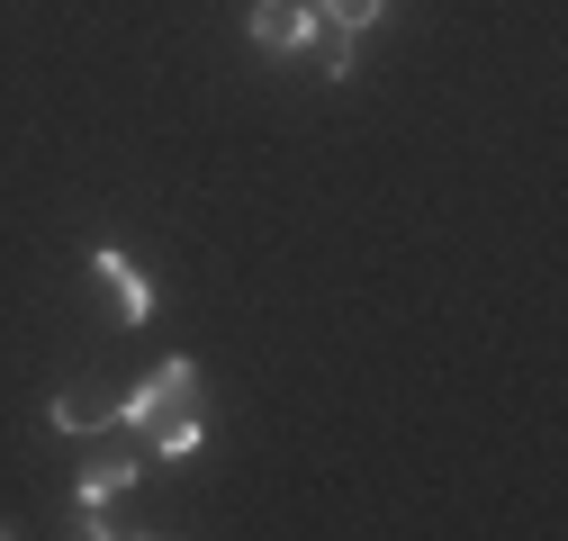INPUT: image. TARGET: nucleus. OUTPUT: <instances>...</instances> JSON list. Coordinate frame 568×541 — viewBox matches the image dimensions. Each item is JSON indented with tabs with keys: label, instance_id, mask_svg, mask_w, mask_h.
<instances>
[{
	"label": "nucleus",
	"instance_id": "1",
	"mask_svg": "<svg viewBox=\"0 0 568 541\" xmlns=\"http://www.w3.org/2000/svg\"><path fill=\"white\" fill-rule=\"evenodd\" d=\"M181 416H199V361H190V353H172L163 370H145V379L118 397V425L145 433V442H154L163 425H181Z\"/></svg>",
	"mask_w": 568,
	"mask_h": 541
},
{
	"label": "nucleus",
	"instance_id": "2",
	"mask_svg": "<svg viewBox=\"0 0 568 541\" xmlns=\"http://www.w3.org/2000/svg\"><path fill=\"white\" fill-rule=\"evenodd\" d=\"M91 280L118 298V316H126V325H145V316H154V280H145V270H135L118 244H100V253H91Z\"/></svg>",
	"mask_w": 568,
	"mask_h": 541
},
{
	"label": "nucleus",
	"instance_id": "3",
	"mask_svg": "<svg viewBox=\"0 0 568 541\" xmlns=\"http://www.w3.org/2000/svg\"><path fill=\"white\" fill-rule=\"evenodd\" d=\"M253 45L262 54H298V45H316V10H298V0H253Z\"/></svg>",
	"mask_w": 568,
	"mask_h": 541
},
{
	"label": "nucleus",
	"instance_id": "4",
	"mask_svg": "<svg viewBox=\"0 0 568 541\" xmlns=\"http://www.w3.org/2000/svg\"><path fill=\"white\" fill-rule=\"evenodd\" d=\"M126 488H135V451H100V460H82L73 506H109V497H126Z\"/></svg>",
	"mask_w": 568,
	"mask_h": 541
},
{
	"label": "nucleus",
	"instance_id": "5",
	"mask_svg": "<svg viewBox=\"0 0 568 541\" xmlns=\"http://www.w3.org/2000/svg\"><path fill=\"white\" fill-rule=\"evenodd\" d=\"M45 416H54L63 433H100V425H118V406H91V397H54Z\"/></svg>",
	"mask_w": 568,
	"mask_h": 541
},
{
	"label": "nucleus",
	"instance_id": "6",
	"mask_svg": "<svg viewBox=\"0 0 568 541\" xmlns=\"http://www.w3.org/2000/svg\"><path fill=\"white\" fill-rule=\"evenodd\" d=\"M379 10H388V0H316V19H334V28H352V37H362Z\"/></svg>",
	"mask_w": 568,
	"mask_h": 541
},
{
	"label": "nucleus",
	"instance_id": "7",
	"mask_svg": "<svg viewBox=\"0 0 568 541\" xmlns=\"http://www.w3.org/2000/svg\"><path fill=\"white\" fill-rule=\"evenodd\" d=\"M199 433H207L199 416H181V425H163V433H154V460H190V451H199Z\"/></svg>",
	"mask_w": 568,
	"mask_h": 541
},
{
	"label": "nucleus",
	"instance_id": "8",
	"mask_svg": "<svg viewBox=\"0 0 568 541\" xmlns=\"http://www.w3.org/2000/svg\"><path fill=\"white\" fill-rule=\"evenodd\" d=\"M325 73H334V82H352V28H334V37H325Z\"/></svg>",
	"mask_w": 568,
	"mask_h": 541
}]
</instances>
